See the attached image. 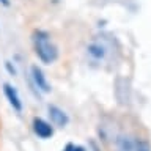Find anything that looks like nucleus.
<instances>
[{
    "instance_id": "obj_1",
    "label": "nucleus",
    "mask_w": 151,
    "mask_h": 151,
    "mask_svg": "<svg viewBox=\"0 0 151 151\" xmlns=\"http://www.w3.org/2000/svg\"><path fill=\"white\" fill-rule=\"evenodd\" d=\"M33 47H35V52L42 63L50 65L54 63L58 57V49L54 44V41L50 40L49 33L42 32V30H36L33 33Z\"/></svg>"
},
{
    "instance_id": "obj_2",
    "label": "nucleus",
    "mask_w": 151,
    "mask_h": 151,
    "mask_svg": "<svg viewBox=\"0 0 151 151\" xmlns=\"http://www.w3.org/2000/svg\"><path fill=\"white\" fill-rule=\"evenodd\" d=\"M33 132L40 137V139H50L54 135V127L50 123H47L42 118H33Z\"/></svg>"
},
{
    "instance_id": "obj_3",
    "label": "nucleus",
    "mask_w": 151,
    "mask_h": 151,
    "mask_svg": "<svg viewBox=\"0 0 151 151\" xmlns=\"http://www.w3.org/2000/svg\"><path fill=\"white\" fill-rule=\"evenodd\" d=\"M3 93L6 96L9 106H11L16 112H22V101H21V96H19L17 90L13 87L11 83H5L3 85Z\"/></svg>"
},
{
    "instance_id": "obj_4",
    "label": "nucleus",
    "mask_w": 151,
    "mask_h": 151,
    "mask_svg": "<svg viewBox=\"0 0 151 151\" xmlns=\"http://www.w3.org/2000/svg\"><path fill=\"white\" fill-rule=\"evenodd\" d=\"M32 77H33V82H35L38 90H41L42 93H49L50 91V85H49V82H47V77H46V74L42 73L41 68L32 66Z\"/></svg>"
},
{
    "instance_id": "obj_5",
    "label": "nucleus",
    "mask_w": 151,
    "mask_h": 151,
    "mask_svg": "<svg viewBox=\"0 0 151 151\" xmlns=\"http://www.w3.org/2000/svg\"><path fill=\"white\" fill-rule=\"evenodd\" d=\"M47 110H49V116H50L52 124H55V126H58V127H65L66 124H68L69 118H68V115H66V113L61 110L60 107L49 106V107H47Z\"/></svg>"
},
{
    "instance_id": "obj_6",
    "label": "nucleus",
    "mask_w": 151,
    "mask_h": 151,
    "mask_svg": "<svg viewBox=\"0 0 151 151\" xmlns=\"http://www.w3.org/2000/svg\"><path fill=\"white\" fill-rule=\"evenodd\" d=\"M88 52H90V55H91L93 58H96V60L102 58V57H104V54H106V50H104V47H102L101 44H96V42H93V44L88 47Z\"/></svg>"
},
{
    "instance_id": "obj_7",
    "label": "nucleus",
    "mask_w": 151,
    "mask_h": 151,
    "mask_svg": "<svg viewBox=\"0 0 151 151\" xmlns=\"http://www.w3.org/2000/svg\"><path fill=\"white\" fill-rule=\"evenodd\" d=\"M63 151H85V148H83V146H79V145L69 143V145H66V148Z\"/></svg>"
},
{
    "instance_id": "obj_8",
    "label": "nucleus",
    "mask_w": 151,
    "mask_h": 151,
    "mask_svg": "<svg viewBox=\"0 0 151 151\" xmlns=\"http://www.w3.org/2000/svg\"><path fill=\"white\" fill-rule=\"evenodd\" d=\"M137 151H151V150H150V145L146 143V142L142 140L140 145H139V148H137Z\"/></svg>"
},
{
    "instance_id": "obj_9",
    "label": "nucleus",
    "mask_w": 151,
    "mask_h": 151,
    "mask_svg": "<svg viewBox=\"0 0 151 151\" xmlns=\"http://www.w3.org/2000/svg\"><path fill=\"white\" fill-rule=\"evenodd\" d=\"M0 3L5 5V6H8V5H9V0H0Z\"/></svg>"
}]
</instances>
